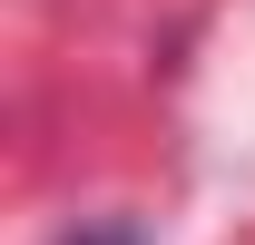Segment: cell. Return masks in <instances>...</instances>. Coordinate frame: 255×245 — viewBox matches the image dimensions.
I'll use <instances>...</instances> for the list:
<instances>
[{
    "label": "cell",
    "instance_id": "1",
    "mask_svg": "<svg viewBox=\"0 0 255 245\" xmlns=\"http://www.w3.org/2000/svg\"><path fill=\"white\" fill-rule=\"evenodd\" d=\"M69 245H137L128 226H89V236H69Z\"/></svg>",
    "mask_w": 255,
    "mask_h": 245
}]
</instances>
